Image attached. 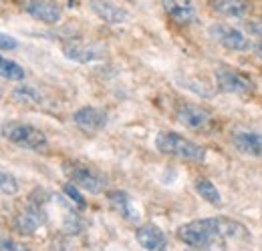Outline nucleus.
Returning <instances> with one entry per match:
<instances>
[{"instance_id": "f257e3e1", "label": "nucleus", "mask_w": 262, "mask_h": 251, "mask_svg": "<svg viewBox=\"0 0 262 251\" xmlns=\"http://www.w3.org/2000/svg\"><path fill=\"white\" fill-rule=\"evenodd\" d=\"M176 235L188 247H200V249H212L214 245L224 241H242L250 237L244 223L224 215L188 221L178 227Z\"/></svg>"}, {"instance_id": "f03ea898", "label": "nucleus", "mask_w": 262, "mask_h": 251, "mask_svg": "<svg viewBox=\"0 0 262 251\" xmlns=\"http://www.w3.org/2000/svg\"><path fill=\"white\" fill-rule=\"evenodd\" d=\"M156 147L165 157L180 159L186 163H204L208 155L202 145H198L192 139L180 133H173V131H162L156 137Z\"/></svg>"}, {"instance_id": "7ed1b4c3", "label": "nucleus", "mask_w": 262, "mask_h": 251, "mask_svg": "<svg viewBox=\"0 0 262 251\" xmlns=\"http://www.w3.org/2000/svg\"><path fill=\"white\" fill-rule=\"evenodd\" d=\"M0 135L10 141L16 147L29 149V151H45L49 147V139L47 135L31 123H23V121H6L0 127Z\"/></svg>"}, {"instance_id": "20e7f679", "label": "nucleus", "mask_w": 262, "mask_h": 251, "mask_svg": "<svg viewBox=\"0 0 262 251\" xmlns=\"http://www.w3.org/2000/svg\"><path fill=\"white\" fill-rule=\"evenodd\" d=\"M65 175L71 183H75L79 189H85L89 193H103L107 189V177L97 171L91 165L79 163V161H69L65 165Z\"/></svg>"}, {"instance_id": "39448f33", "label": "nucleus", "mask_w": 262, "mask_h": 251, "mask_svg": "<svg viewBox=\"0 0 262 251\" xmlns=\"http://www.w3.org/2000/svg\"><path fill=\"white\" fill-rule=\"evenodd\" d=\"M214 77H216V85L222 93L244 96V94H250L254 91V83L244 72H238V70L230 68L228 64H220L214 70Z\"/></svg>"}, {"instance_id": "423d86ee", "label": "nucleus", "mask_w": 262, "mask_h": 251, "mask_svg": "<svg viewBox=\"0 0 262 251\" xmlns=\"http://www.w3.org/2000/svg\"><path fill=\"white\" fill-rule=\"evenodd\" d=\"M63 55L75 63H99L107 57V48L95 40H69L63 46Z\"/></svg>"}, {"instance_id": "0eeeda50", "label": "nucleus", "mask_w": 262, "mask_h": 251, "mask_svg": "<svg viewBox=\"0 0 262 251\" xmlns=\"http://www.w3.org/2000/svg\"><path fill=\"white\" fill-rule=\"evenodd\" d=\"M210 36L220 44L224 46L226 51H232V53H242V51H248L250 48V40L246 38L244 32H240L238 29L230 27V24H224V22H216L212 24L210 29Z\"/></svg>"}, {"instance_id": "6e6552de", "label": "nucleus", "mask_w": 262, "mask_h": 251, "mask_svg": "<svg viewBox=\"0 0 262 251\" xmlns=\"http://www.w3.org/2000/svg\"><path fill=\"white\" fill-rule=\"evenodd\" d=\"M47 219V207L42 203H31L27 205L12 221L14 231L20 235H34Z\"/></svg>"}, {"instance_id": "1a4fd4ad", "label": "nucleus", "mask_w": 262, "mask_h": 251, "mask_svg": "<svg viewBox=\"0 0 262 251\" xmlns=\"http://www.w3.org/2000/svg\"><path fill=\"white\" fill-rule=\"evenodd\" d=\"M176 119L182 127L192 129V131H204L212 125L210 111H206L204 107L194 105V103H182L176 111Z\"/></svg>"}, {"instance_id": "9d476101", "label": "nucleus", "mask_w": 262, "mask_h": 251, "mask_svg": "<svg viewBox=\"0 0 262 251\" xmlns=\"http://www.w3.org/2000/svg\"><path fill=\"white\" fill-rule=\"evenodd\" d=\"M73 123L87 135H95L107 125V113L99 107H81L73 113Z\"/></svg>"}, {"instance_id": "9b49d317", "label": "nucleus", "mask_w": 262, "mask_h": 251, "mask_svg": "<svg viewBox=\"0 0 262 251\" xmlns=\"http://www.w3.org/2000/svg\"><path fill=\"white\" fill-rule=\"evenodd\" d=\"M25 10L29 16H33L34 20H38L42 24H57L63 18L61 6L51 0H29L25 4Z\"/></svg>"}, {"instance_id": "f8f14e48", "label": "nucleus", "mask_w": 262, "mask_h": 251, "mask_svg": "<svg viewBox=\"0 0 262 251\" xmlns=\"http://www.w3.org/2000/svg\"><path fill=\"white\" fill-rule=\"evenodd\" d=\"M89 8L99 20L107 24H123L129 18V12L111 0H89Z\"/></svg>"}, {"instance_id": "ddd939ff", "label": "nucleus", "mask_w": 262, "mask_h": 251, "mask_svg": "<svg viewBox=\"0 0 262 251\" xmlns=\"http://www.w3.org/2000/svg\"><path fill=\"white\" fill-rule=\"evenodd\" d=\"M137 243L145 251H165L167 249V237L156 223H145L139 225L135 231Z\"/></svg>"}, {"instance_id": "4468645a", "label": "nucleus", "mask_w": 262, "mask_h": 251, "mask_svg": "<svg viewBox=\"0 0 262 251\" xmlns=\"http://www.w3.org/2000/svg\"><path fill=\"white\" fill-rule=\"evenodd\" d=\"M162 4H164L165 14L178 24L188 27L198 20L196 6L192 4V0H162Z\"/></svg>"}, {"instance_id": "2eb2a0df", "label": "nucleus", "mask_w": 262, "mask_h": 251, "mask_svg": "<svg viewBox=\"0 0 262 251\" xmlns=\"http://www.w3.org/2000/svg\"><path fill=\"white\" fill-rule=\"evenodd\" d=\"M232 145L238 153L248 157H262V133L260 131H238L232 135Z\"/></svg>"}, {"instance_id": "dca6fc26", "label": "nucleus", "mask_w": 262, "mask_h": 251, "mask_svg": "<svg viewBox=\"0 0 262 251\" xmlns=\"http://www.w3.org/2000/svg\"><path fill=\"white\" fill-rule=\"evenodd\" d=\"M107 201H109L111 209H113L117 215H121L125 221H131V223L139 221L137 205H135V201L131 199L129 193H125V191H109V193H107Z\"/></svg>"}, {"instance_id": "f3484780", "label": "nucleus", "mask_w": 262, "mask_h": 251, "mask_svg": "<svg viewBox=\"0 0 262 251\" xmlns=\"http://www.w3.org/2000/svg\"><path fill=\"white\" fill-rule=\"evenodd\" d=\"M212 10L226 18H244L250 12L248 0H212Z\"/></svg>"}, {"instance_id": "a211bd4d", "label": "nucleus", "mask_w": 262, "mask_h": 251, "mask_svg": "<svg viewBox=\"0 0 262 251\" xmlns=\"http://www.w3.org/2000/svg\"><path fill=\"white\" fill-rule=\"evenodd\" d=\"M194 187H196L198 195H200L204 201H208L210 205H214V207H220V205H222V195H220V189L216 187V185H214L210 179L200 177V179H196Z\"/></svg>"}, {"instance_id": "6ab92c4d", "label": "nucleus", "mask_w": 262, "mask_h": 251, "mask_svg": "<svg viewBox=\"0 0 262 251\" xmlns=\"http://www.w3.org/2000/svg\"><path fill=\"white\" fill-rule=\"evenodd\" d=\"M0 77L6 79V81L20 83V81H25L27 72H25V68L18 63H14V61H10L6 57H0Z\"/></svg>"}, {"instance_id": "aec40b11", "label": "nucleus", "mask_w": 262, "mask_h": 251, "mask_svg": "<svg viewBox=\"0 0 262 251\" xmlns=\"http://www.w3.org/2000/svg\"><path fill=\"white\" fill-rule=\"evenodd\" d=\"M12 96L16 98V103H23V105H33V107L42 105V96L36 93V89L27 87V85L16 87V89H14V93H12Z\"/></svg>"}, {"instance_id": "412c9836", "label": "nucleus", "mask_w": 262, "mask_h": 251, "mask_svg": "<svg viewBox=\"0 0 262 251\" xmlns=\"http://www.w3.org/2000/svg\"><path fill=\"white\" fill-rule=\"evenodd\" d=\"M18 193V181L14 175L0 171V197H10Z\"/></svg>"}, {"instance_id": "4be33fe9", "label": "nucleus", "mask_w": 262, "mask_h": 251, "mask_svg": "<svg viewBox=\"0 0 262 251\" xmlns=\"http://www.w3.org/2000/svg\"><path fill=\"white\" fill-rule=\"evenodd\" d=\"M63 193L67 195V199L75 205V207H79V209H85L87 207V201H85V197L81 195V191H79V187L75 185V183H65L63 185Z\"/></svg>"}, {"instance_id": "5701e85b", "label": "nucleus", "mask_w": 262, "mask_h": 251, "mask_svg": "<svg viewBox=\"0 0 262 251\" xmlns=\"http://www.w3.org/2000/svg\"><path fill=\"white\" fill-rule=\"evenodd\" d=\"M0 251H33L31 247L10 239V237H0Z\"/></svg>"}, {"instance_id": "b1692460", "label": "nucleus", "mask_w": 262, "mask_h": 251, "mask_svg": "<svg viewBox=\"0 0 262 251\" xmlns=\"http://www.w3.org/2000/svg\"><path fill=\"white\" fill-rule=\"evenodd\" d=\"M18 46V40L6 32H0V51H14Z\"/></svg>"}, {"instance_id": "393cba45", "label": "nucleus", "mask_w": 262, "mask_h": 251, "mask_svg": "<svg viewBox=\"0 0 262 251\" xmlns=\"http://www.w3.org/2000/svg\"><path fill=\"white\" fill-rule=\"evenodd\" d=\"M256 53H258V57L262 59V40L258 42V44H256Z\"/></svg>"}, {"instance_id": "a878e982", "label": "nucleus", "mask_w": 262, "mask_h": 251, "mask_svg": "<svg viewBox=\"0 0 262 251\" xmlns=\"http://www.w3.org/2000/svg\"><path fill=\"white\" fill-rule=\"evenodd\" d=\"M188 251H210V249H200V247H190Z\"/></svg>"}]
</instances>
